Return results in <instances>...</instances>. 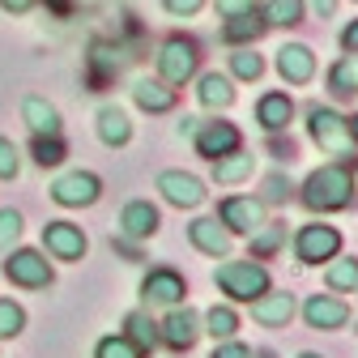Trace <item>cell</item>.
<instances>
[{
	"label": "cell",
	"mask_w": 358,
	"mask_h": 358,
	"mask_svg": "<svg viewBox=\"0 0 358 358\" xmlns=\"http://www.w3.org/2000/svg\"><path fill=\"white\" fill-rule=\"evenodd\" d=\"M38 5V0H0V9H5V13H30Z\"/></svg>",
	"instance_id": "obj_43"
},
{
	"label": "cell",
	"mask_w": 358,
	"mask_h": 358,
	"mask_svg": "<svg viewBox=\"0 0 358 358\" xmlns=\"http://www.w3.org/2000/svg\"><path fill=\"white\" fill-rule=\"evenodd\" d=\"M196 69H201V48L192 38H184V34H171L166 43H162V52H158V73H162V81L166 85H188L192 77H196Z\"/></svg>",
	"instance_id": "obj_4"
},
{
	"label": "cell",
	"mask_w": 358,
	"mask_h": 358,
	"mask_svg": "<svg viewBox=\"0 0 358 358\" xmlns=\"http://www.w3.org/2000/svg\"><path fill=\"white\" fill-rule=\"evenodd\" d=\"M17 235H22V213L17 209H0V252H13Z\"/></svg>",
	"instance_id": "obj_36"
},
{
	"label": "cell",
	"mask_w": 358,
	"mask_h": 358,
	"mask_svg": "<svg viewBox=\"0 0 358 358\" xmlns=\"http://www.w3.org/2000/svg\"><path fill=\"white\" fill-rule=\"evenodd\" d=\"M196 99H201V107H209V111H227V107L235 103V85H231V77H222V73H205V77L196 81Z\"/></svg>",
	"instance_id": "obj_22"
},
{
	"label": "cell",
	"mask_w": 358,
	"mask_h": 358,
	"mask_svg": "<svg viewBox=\"0 0 358 358\" xmlns=\"http://www.w3.org/2000/svg\"><path fill=\"white\" fill-rule=\"evenodd\" d=\"M158 192L179 209H196L205 201V184L196 175H184V171H162L158 175Z\"/></svg>",
	"instance_id": "obj_9"
},
{
	"label": "cell",
	"mask_w": 358,
	"mask_h": 358,
	"mask_svg": "<svg viewBox=\"0 0 358 358\" xmlns=\"http://www.w3.org/2000/svg\"><path fill=\"white\" fill-rule=\"evenodd\" d=\"M141 294H145V303H179L188 294V286H184V278L175 273V268H154V273L141 282Z\"/></svg>",
	"instance_id": "obj_16"
},
{
	"label": "cell",
	"mask_w": 358,
	"mask_h": 358,
	"mask_svg": "<svg viewBox=\"0 0 358 358\" xmlns=\"http://www.w3.org/2000/svg\"><path fill=\"white\" fill-rule=\"evenodd\" d=\"M26 329V311L13 303V299H0V341L5 337H17Z\"/></svg>",
	"instance_id": "obj_35"
},
{
	"label": "cell",
	"mask_w": 358,
	"mask_h": 358,
	"mask_svg": "<svg viewBox=\"0 0 358 358\" xmlns=\"http://www.w3.org/2000/svg\"><path fill=\"white\" fill-rule=\"evenodd\" d=\"M162 5H166V13H175V17H192V13L205 9V0H162Z\"/></svg>",
	"instance_id": "obj_39"
},
{
	"label": "cell",
	"mask_w": 358,
	"mask_h": 358,
	"mask_svg": "<svg viewBox=\"0 0 358 358\" xmlns=\"http://www.w3.org/2000/svg\"><path fill=\"white\" fill-rule=\"evenodd\" d=\"M286 243V222H273V227H256L252 231V256H273L278 248Z\"/></svg>",
	"instance_id": "obj_29"
},
{
	"label": "cell",
	"mask_w": 358,
	"mask_h": 358,
	"mask_svg": "<svg viewBox=\"0 0 358 358\" xmlns=\"http://www.w3.org/2000/svg\"><path fill=\"white\" fill-rule=\"evenodd\" d=\"M22 171V158H17V145L9 137H0V179H17Z\"/></svg>",
	"instance_id": "obj_37"
},
{
	"label": "cell",
	"mask_w": 358,
	"mask_h": 358,
	"mask_svg": "<svg viewBox=\"0 0 358 358\" xmlns=\"http://www.w3.org/2000/svg\"><path fill=\"white\" fill-rule=\"evenodd\" d=\"M188 239H192V248L205 252V256H227V252H231V231L222 227L217 217H196L192 227H188Z\"/></svg>",
	"instance_id": "obj_14"
},
{
	"label": "cell",
	"mask_w": 358,
	"mask_h": 358,
	"mask_svg": "<svg viewBox=\"0 0 358 358\" xmlns=\"http://www.w3.org/2000/svg\"><path fill=\"white\" fill-rule=\"evenodd\" d=\"M341 252V231L337 227H324V222H307L294 235V256L303 264H320V260H333Z\"/></svg>",
	"instance_id": "obj_5"
},
{
	"label": "cell",
	"mask_w": 358,
	"mask_h": 358,
	"mask_svg": "<svg viewBox=\"0 0 358 358\" xmlns=\"http://www.w3.org/2000/svg\"><path fill=\"white\" fill-rule=\"evenodd\" d=\"M43 243H48V252L56 260H81L85 256V235L73 222H48L43 227Z\"/></svg>",
	"instance_id": "obj_11"
},
{
	"label": "cell",
	"mask_w": 358,
	"mask_h": 358,
	"mask_svg": "<svg viewBox=\"0 0 358 358\" xmlns=\"http://www.w3.org/2000/svg\"><path fill=\"white\" fill-rule=\"evenodd\" d=\"M120 231H124L128 239H150V235L158 231V209H154L150 201H132V205H124V213H120Z\"/></svg>",
	"instance_id": "obj_19"
},
{
	"label": "cell",
	"mask_w": 358,
	"mask_h": 358,
	"mask_svg": "<svg viewBox=\"0 0 358 358\" xmlns=\"http://www.w3.org/2000/svg\"><path fill=\"white\" fill-rule=\"evenodd\" d=\"M324 282H329L333 290H358V260H354V256H345V260H337V256H333Z\"/></svg>",
	"instance_id": "obj_30"
},
{
	"label": "cell",
	"mask_w": 358,
	"mask_h": 358,
	"mask_svg": "<svg viewBox=\"0 0 358 358\" xmlns=\"http://www.w3.org/2000/svg\"><path fill=\"white\" fill-rule=\"evenodd\" d=\"M99 137L107 145H128L132 141V124H128V115L120 107H103L99 111Z\"/></svg>",
	"instance_id": "obj_25"
},
{
	"label": "cell",
	"mask_w": 358,
	"mask_h": 358,
	"mask_svg": "<svg viewBox=\"0 0 358 358\" xmlns=\"http://www.w3.org/2000/svg\"><path fill=\"white\" fill-rule=\"evenodd\" d=\"M278 73L290 85H303V81H311V73H316V56H311V48H303V43H286L278 52Z\"/></svg>",
	"instance_id": "obj_17"
},
{
	"label": "cell",
	"mask_w": 358,
	"mask_h": 358,
	"mask_svg": "<svg viewBox=\"0 0 358 358\" xmlns=\"http://www.w3.org/2000/svg\"><path fill=\"white\" fill-rule=\"evenodd\" d=\"M311 5H316V13H320V17H333V9H337V0H311Z\"/></svg>",
	"instance_id": "obj_45"
},
{
	"label": "cell",
	"mask_w": 358,
	"mask_h": 358,
	"mask_svg": "<svg viewBox=\"0 0 358 358\" xmlns=\"http://www.w3.org/2000/svg\"><path fill=\"white\" fill-rule=\"evenodd\" d=\"M231 73H235L239 81H260L264 60H260L252 48H235V52H231Z\"/></svg>",
	"instance_id": "obj_31"
},
{
	"label": "cell",
	"mask_w": 358,
	"mask_h": 358,
	"mask_svg": "<svg viewBox=\"0 0 358 358\" xmlns=\"http://www.w3.org/2000/svg\"><path fill=\"white\" fill-rule=\"evenodd\" d=\"M217 222L231 235H252L256 227H264V201H256V196H227L217 205Z\"/></svg>",
	"instance_id": "obj_8"
},
{
	"label": "cell",
	"mask_w": 358,
	"mask_h": 358,
	"mask_svg": "<svg viewBox=\"0 0 358 358\" xmlns=\"http://www.w3.org/2000/svg\"><path fill=\"white\" fill-rule=\"evenodd\" d=\"M213 358H252V350H248L243 341H231V337H227V341L213 350Z\"/></svg>",
	"instance_id": "obj_40"
},
{
	"label": "cell",
	"mask_w": 358,
	"mask_h": 358,
	"mask_svg": "<svg viewBox=\"0 0 358 358\" xmlns=\"http://www.w3.org/2000/svg\"><path fill=\"white\" fill-rule=\"evenodd\" d=\"M30 154H34L38 166H60V162H64V141H60V137H34Z\"/></svg>",
	"instance_id": "obj_34"
},
{
	"label": "cell",
	"mask_w": 358,
	"mask_h": 358,
	"mask_svg": "<svg viewBox=\"0 0 358 358\" xmlns=\"http://www.w3.org/2000/svg\"><path fill=\"white\" fill-rule=\"evenodd\" d=\"M252 166H256V158H252V154L231 150V154L213 158V179H217V184H239V179H248V175H252Z\"/></svg>",
	"instance_id": "obj_24"
},
{
	"label": "cell",
	"mask_w": 358,
	"mask_h": 358,
	"mask_svg": "<svg viewBox=\"0 0 358 358\" xmlns=\"http://www.w3.org/2000/svg\"><path fill=\"white\" fill-rule=\"evenodd\" d=\"M345 128H350V137H354V145H358V115H350V120H345Z\"/></svg>",
	"instance_id": "obj_46"
},
{
	"label": "cell",
	"mask_w": 358,
	"mask_h": 358,
	"mask_svg": "<svg viewBox=\"0 0 358 358\" xmlns=\"http://www.w3.org/2000/svg\"><path fill=\"white\" fill-rule=\"evenodd\" d=\"M294 316V299L286 290H264L260 299H252V320L264 329H286Z\"/></svg>",
	"instance_id": "obj_12"
},
{
	"label": "cell",
	"mask_w": 358,
	"mask_h": 358,
	"mask_svg": "<svg viewBox=\"0 0 358 358\" xmlns=\"http://www.w3.org/2000/svg\"><path fill=\"white\" fill-rule=\"evenodd\" d=\"M290 115H294V103H290V94H282V90H273V94H264L256 103V120H260L264 132H282L290 124Z\"/></svg>",
	"instance_id": "obj_20"
},
{
	"label": "cell",
	"mask_w": 358,
	"mask_h": 358,
	"mask_svg": "<svg viewBox=\"0 0 358 358\" xmlns=\"http://www.w3.org/2000/svg\"><path fill=\"white\" fill-rule=\"evenodd\" d=\"M124 329H128L124 337H128V341H137L141 350H154V345H158V324H154V320L145 316V311H128Z\"/></svg>",
	"instance_id": "obj_28"
},
{
	"label": "cell",
	"mask_w": 358,
	"mask_h": 358,
	"mask_svg": "<svg viewBox=\"0 0 358 358\" xmlns=\"http://www.w3.org/2000/svg\"><path fill=\"white\" fill-rule=\"evenodd\" d=\"M192 141H196L201 158H222V154L239 150V128L235 124H201Z\"/></svg>",
	"instance_id": "obj_15"
},
{
	"label": "cell",
	"mask_w": 358,
	"mask_h": 358,
	"mask_svg": "<svg viewBox=\"0 0 358 358\" xmlns=\"http://www.w3.org/2000/svg\"><path fill=\"white\" fill-rule=\"evenodd\" d=\"M103 196V179L90 175V171H69L52 184V201L64 205V209H77V205H94Z\"/></svg>",
	"instance_id": "obj_7"
},
{
	"label": "cell",
	"mask_w": 358,
	"mask_h": 358,
	"mask_svg": "<svg viewBox=\"0 0 358 358\" xmlns=\"http://www.w3.org/2000/svg\"><path fill=\"white\" fill-rule=\"evenodd\" d=\"M264 30H268L264 17L256 9H248L239 17H227V26H222V43H231V48H248V43H256Z\"/></svg>",
	"instance_id": "obj_21"
},
{
	"label": "cell",
	"mask_w": 358,
	"mask_h": 358,
	"mask_svg": "<svg viewBox=\"0 0 358 358\" xmlns=\"http://www.w3.org/2000/svg\"><path fill=\"white\" fill-rule=\"evenodd\" d=\"M341 48H345V56H358V17L341 30Z\"/></svg>",
	"instance_id": "obj_42"
},
{
	"label": "cell",
	"mask_w": 358,
	"mask_h": 358,
	"mask_svg": "<svg viewBox=\"0 0 358 358\" xmlns=\"http://www.w3.org/2000/svg\"><path fill=\"white\" fill-rule=\"evenodd\" d=\"M5 278L13 282V286H26V290H43V286H52V264L43 260L34 248H17V252H9V260H5Z\"/></svg>",
	"instance_id": "obj_6"
},
{
	"label": "cell",
	"mask_w": 358,
	"mask_h": 358,
	"mask_svg": "<svg viewBox=\"0 0 358 358\" xmlns=\"http://www.w3.org/2000/svg\"><path fill=\"white\" fill-rule=\"evenodd\" d=\"M196 128H201V120L184 115V120H179V137H196Z\"/></svg>",
	"instance_id": "obj_44"
},
{
	"label": "cell",
	"mask_w": 358,
	"mask_h": 358,
	"mask_svg": "<svg viewBox=\"0 0 358 358\" xmlns=\"http://www.w3.org/2000/svg\"><path fill=\"white\" fill-rule=\"evenodd\" d=\"M264 26H303V0H264Z\"/></svg>",
	"instance_id": "obj_27"
},
{
	"label": "cell",
	"mask_w": 358,
	"mask_h": 358,
	"mask_svg": "<svg viewBox=\"0 0 358 358\" xmlns=\"http://www.w3.org/2000/svg\"><path fill=\"white\" fill-rule=\"evenodd\" d=\"M303 316H307L311 329H345L350 307H345L341 299H333V294H311V299L303 303Z\"/></svg>",
	"instance_id": "obj_13"
},
{
	"label": "cell",
	"mask_w": 358,
	"mask_h": 358,
	"mask_svg": "<svg viewBox=\"0 0 358 358\" xmlns=\"http://www.w3.org/2000/svg\"><path fill=\"white\" fill-rule=\"evenodd\" d=\"M145 350L137 345V341H128L124 333L120 337H103L99 345H94V358H141Z\"/></svg>",
	"instance_id": "obj_33"
},
{
	"label": "cell",
	"mask_w": 358,
	"mask_h": 358,
	"mask_svg": "<svg viewBox=\"0 0 358 358\" xmlns=\"http://www.w3.org/2000/svg\"><path fill=\"white\" fill-rule=\"evenodd\" d=\"M299 358H320V354H299Z\"/></svg>",
	"instance_id": "obj_47"
},
{
	"label": "cell",
	"mask_w": 358,
	"mask_h": 358,
	"mask_svg": "<svg viewBox=\"0 0 358 358\" xmlns=\"http://www.w3.org/2000/svg\"><path fill=\"white\" fill-rule=\"evenodd\" d=\"M132 99H137V107H141V111L162 115V111H171V107H175V90H171L162 77H141L137 85H132Z\"/></svg>",
	"instance_id": "obj_18"
},
{
	"label": "cell",
	"mask_w": 358,
	"mask_h": 358,
	"mask_svg": "<svg viewBox=\"0 0 358 358\" xmlns=\"http://www.w3.org/2000/svg\"><path fill=\"white\" fill-rule=\"evenodd\" d=\"M213 282L222 286V294H231L235 303H252V299H260L268 290V268L256 264V260H227L217 268Z\"/></svg>",
	"instance_id": "obj_2"
},
{
	"label": "cell",
	"mask_w": 358,
	"mask_h": 358,
	"mask_svg": "<svg viewBox=\"0 0 358 358\" xmlns=\"http://www.w3.org/2000/svg\"><path fill=\"white\" fill-rule=\"evenodd\" d=\"M307 132L324 154L333 158H354V137L345 128V115H337L333 107H311L307 111Z\"/></svg>",
	"instance_id": "obj_3"
},
{
	"label": "cell",
	"mask_w": 358,
	"mask_h": 358,
	"mask_svg": "<svg viewBox=\"0 0 358 358\" xmlns=\"http://www.w3.org/2000/svg\"><path fill=\"white\" fill-rule=\"evenodd\" d=\"M303 205L316 209V213H333V209H350L354 205V175L333 162V166H320L307 175L303 184Z\"/></svg>",
	"instance_id": "obj_1"
},
{
	"label": "cell",
	"mask_w": 358,
	"mask_h": 358,
	"mask_svg": "<svg viewBox=\"0 0 358 358\" xmlns=\"http://www.w3.org/2000/svg\"><path fill=\"white\" fill-rule=\"evenodd\" d=\"M22 115H26V124L34 128V137H60V111L48 103V99H26L22 103Z\"/></svg>",
	"instance_id": "obj_23"
},
{
	"label": "cell",
	"mask_w": 358,
	"mask_h": 358,
	"mask_svg": "<svg viewBox=\"0 0 358 358\" xmlns=\"http://www.w3.org/2000/svg\"><path fill=\"white\" fill-rule=\"evenodd\" d=\"M248 9H256V0H217V13L222 17H239Z\"/></svg>",
	"instance_id": "obj_41"
},
{
	"label": "cell",
	"mask_w": 358,
	"mask_h": 358,
	"mask_svg": "<svg viewBox=\"0 0 358 358\" xmlns=\"http://www.w3.org/2000/svg\"><path fill=\"white\" fill-rule=\"evenodd\" d=\"M196 337H201V316L192 307H175L166 316V324L158 329V341H166L171 350H192Z\"/></svg>",
	"instance_id": "obj_10"
},
{
	"label": "cell",
	"mask_w": 358,
	"mask_h": 358,
	"mask_svg": "<svg viewBox=\"0 0 358 358\" xmlns=\"http://www.w3.org/2000/svg\"><path fill=\"white\" fill-rule=\"evenodd\" d=\"M264 201H290V179L268 175V179H264Z\"/></svg>",
	"instance_id": "obj_38"
},
{
	"label": "cell",
	"mask_w": 358,
	"mask_h": 358,
	"mask_svg": "<svg viewBox=\"0 0 358 358\" xmlns=\"http://www.w3.org/2000/svg\"><path fill=\"white\" fill-rule=\"evenodd\" d=\"M329 90H333L337 99L358 94V56H341V60L329 69Z\"/></svg>",
	"instance_id": "obj_26"
},
{
	"label": "cell",
	"mask_w": 358,
	"mask_h": 358,
	"mask_svg": "<svg viewBox=\"0 0 358 358\" xmlns=\"http://www.w3.org/2000/svg\"><path fill=\"white\" fill-rule=\"evenodd\" d=\"M205 333H213L217 341H227V337H235V329H239V316H235V307H209V316H205Z\"/></svg>",
	"instance_id": "obj_32"
}]
</instances>
